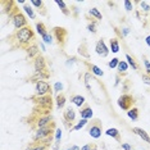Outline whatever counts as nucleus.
<instances>
[{
    "mask_svg": "<svg viewBox=\"0 0 150 150\" xmlns=\"http://www.w3.org/2000/svg\"><path fill=\"white\" fill-rule=\"evenodd\" d=\"M35 40V32L30 26L23 27L21 30H16V32L9 37V41L14 47H21V49H27L30 45L33 44Z\"/></svg>",
    "mask_w": 150,
    "mask_h": 150,
    "instance_id": "f257e3e1",
    "label": "nucleus"
},
{
    "mask_svg": "<svg viewBox=\"0 0 150 150\" xmlns=\"http://www.w3.org/2000/svg\"><path fill=\"white\" fill-rule=\"evenodd\" d=\"M32 103H33V109L32 113L40 114V115H47L50 114V112L53 110V98L52 95H44V96H37L33 95L31 98Z\"/></svg>",
    "mask_w": 150,
    "mask_h": 150,
    "instance_id": "f03ea898",
    "label": "nucleus"
},
{
    "mask_svg": "<svg viewBox=\"0 0 150 150\" xmlns=\"http://www.w3.org/2000/svg\"><path fill=\"white\" fill-rule=\"evenodd\" d=\"M33 69H35V74L31 77L33 82H36V81H45L50 77L46 59L42 55H37L33 59Z\"/></svg>",
    "mask_w": 150,
    "mask_h": 150,
    "instance_id": "7ed1b4c3",
    "label": "nucleus"
},
{
    "mask_svg": "<svg viewBox=\"0 0 150 150\" xmlns=\"http://www.w3.org/2000/svg\"><path fill=\"white\" fill-rule=\"evenodd\" d=\"M55 122L50 123L49 126H45V127L41 128H37L33 134L32 141L35 142H45V144H52V140H53V135L55 134Z\"/></svg>",
    "mask_w": 150,
    "mask_h": 150,
    "instance_id": "20e7f679",
    "label": "nucleus"
},
{
    "mask_svg": "<svg viewBox=\"0 0 150 150\" xmlns=\"http://www.w3.org/2000/svg\"><path fill=\"white\" fill-rule=\"evenodd\" d=\"M118 107L122 109V110H126L128 112L129 109L134 108V104H135V98L129 94H122L121 96L118 98V101H117Z\"/></svg>",
    "mask_w": 150,
    "mask_h": 150,
    "instance_id": "39448f33",
    "label": "nucleus"
},
{
    "mask_svg": "<svg viewBox=\"0 0 150 150\" xmlns=\"http://www.w3.org/2000/svg\"><path fill=\"white\" fill-rule=\"evenodd\" d=\"M87 132L93 139L101 137V134H103V125H101V122L99 121V119H94V121H91L90 123H88Z\"/></svg>",
    "mask_w": 150,
    "mask_h": 150,
    "instance_id": "423d86ee",
    "label": "nucleus"
},
{
    "mask_svg": "<svg viewBox=\"0 0 150 150\" xmlns=\"http://www.w3.org/2000/svg\"><path fill=\"white\" fill-rule=\"evenodd\" d=\"M53 88L49 82L46 81H36L35 82V95L37 96H44V95H52Z\"/></svg>",
    "mask_w": 150,
    "mask_h": 150,
    "instance_id": "0eeeda50",
    "label": "nucleus"
},
{
    "mask_svg": "<svg viewBox=\"0 0 150 150\" xmlns=\"http://www.w3.org/2000/svg\"><path fill=\"white\" fill-rule=\"evenodd\" d=\"M74 119H76V110L72 107H67L63 112V121L67 128L72 129V125H73Z\"/></svg>",
    "mask_w": 150,
    "mask_h": 150,
    "instance_id": "6e6552de",
    "label": "nucleus"
},
{
    "mask_svg": "<svg viewBox=\"0 0 150 150\" xmlns=\"http://www.w3.org/2000/svg\"><path fill=\"white\" fill-rule=\"evenodd\" d=\"M53 37H55L58 44L63 47L64 44H66V41H67L68 32H67L66 28H63V27H54L53 28Z\"/></svg>",
    "mask_w": 150,
    "mask_h": 150,
    "instance_id": "1a4fd4ad",
    "label": "nucleus"
},
{
    "mask_svg": "<svg viewBox=\"0 0 150 150\" xmlns=\"http://www.w3.org/2000/svg\"><path fill=\"white\" fill-rule=\"evenodd\" d=\"M12 22H13V26H14L16 30H21L23 27H27L28 26V22H27V18L22 14L19 11H17L14 14L12 17Z\"/></svg>",
    "mask_w": 150,
    "mask_h": 150,
    "instance_id": "9d476101",
    "label": "nucleus"
},
{
    "mask_svg": "<svg viewBox=\"0 0 150 150\" xmlns=\"http://www.w3.org/2000/svg\"><path fill=\"white\" fill-rule=\"evenodd\" d=\"M95 52L101 58H107L109 55V49H108V46L105 45L104 40H98L96 45H95Z\"/></svg>",
    "mask_w": 150,
    "mask_h": 150,
    "instance_id": "9b49d317",
    "label": "nucleus"
},
{
    "mask_svg": "<svg viewBox=\"0 0 150 150\" xmlns=\"http://www.w3.org/2000/svg\"><path fill=\"white\" fill-rule=\"evenodd\" d=\"M26 53H27V55H28L30 59H35L37 55H40L39 46H37V44L33 42L32 45H30V46L26 49Z\"/></svg>",
    "mask_w": 150,
    "mask_h": 150,
    "instance_id": "f8f14e48",
    "label": "nucleus"
},
{
    "mask_svg": "<svg viewBox=\"0 0 150 150\" xmlns=\"http://www.w3.org/2000/svg\"><path fill=\"white\" fill-rule=\"evenodd\" d=\"M80 114H81V118H82V119H87V121H88V119L93 118L94 112H93V109H91V107H88V105H85V107L81 108Z\"/></svg>",
    "mask_w": 150,
    "mask_h": 150,
    "instance_id": "ddd939ff",
    "label": "nucleus"
},
{
    "mask_svg": "<svg viewBox=\"0 0 150 150\" xmlns=\"http://www.w3.org/2000/svg\"><path fill=\"white\" fill-rule=\"evenodd\" d=\"M132 132L136 134L137 136H140V137L144 140L145 142L150 144V136L148 135V132H146L145 129H142V128H140V127H134V128H132Z\"/></svg>",
    "mask_w": 150,
    "mask_h": 150,
    "instance_id": "4468645a",
    "label": "nucleus"
},
{
    "mask_svg": "<svg viewBox=\"0 0 150 150\" xmlns=\"http://www.w3.org/2000/svg\"><path fill=\"white\" fill-rule=\"evenodd\" d=\"M105 135L109 136V137H112V139H114V140H117L118 142L122 141V139H121V132H119L117 128H114V127L108 128L107 131H105Z\"/></svg>",
    "mask_w": 150,
    "mask_h": 150,
    "instance_id": "2eb2a0df",
    "label": "nucleus"
},
{
    "mask_svg": "<svg viewBox=\"0 0 150 150\" xmlns=\"http://www.w3.org/2000/svg\"><path fill=\"white\" fill-rule=\"evenodd\" d=\"M50 144H45V142H35L32 141V144L28 146L26 150H47Z\"/></svg>",
    "mask_w": 150,
    "mask_h": 150,
    "instance_id": "dca6fc26",
    "label": "nucleus"
},
{
    "mask_svg": "<svg viewBox=\"0 0 150 150\" xmlns=\"http://www.w3.org/2000/svg\"><path fill=\"white\" fill-rule=\"evenodd\" d=\"M85 64L88 67V71H91V73L95 74V76H98V77H103L104 76V72L98 66H95V64H90L87 62H85Z\"/></svg>",
    "mask_w": 150,
    "mask_h": 150,
    "instance_id": "f3484780",
    "label": "nucleus"
},
{
    "mask_svg": "<svg viewBox=\"0 0 150 150\" xmlns=\"http://www.w3.org/2000/svg\"><path fill=\"white\" fill-rule=\"evenodd\" d=\"M66 101H67V99H66V95H64L63 93L62 94H58L57 95V98H55V103H57V109H63L64 107H66Z\"/></svg>",
    "mask_w": 150,
    "mask_h": 150,
    "instance_id": "a211bd4d",
    "label": "nucleus"
},
{
    "mask_svg": "<svg viewBox=\"0 0 150 150\" xmlns=\"http://www.w3.org/2000/svg\"><path fill=\"white\" fill-rule=\"evenodd\" d=\"M71 103H73L76 107L81 108L85 104V98L82 95H73V96L71 98Z\"/></svg>",
    "mask_w": 150,
    "mask_h": 150,
    "instance_id": "6ab92c4d",
    "label": "nucleus"
},
{
    "mask_svg": "<svg viewBox=\"0 0 150 150\" xmlns=\"http://www.w3.org/2000/svg\"><path fill=\"white\" fill-rule=\"evenodd\" d=\"M109 46H110V50H112V53H114V54H117L119 52V41H118V39H110L109 40Z\"/></svg>",
    "mask_w": 150,
    "mask_h": 150,
    "instance_id": "aec40b11",
    "label": "nucleus"
},
{
    "mask_svg": "<svg viewBox=\"0 0 150 150\" xmlns=\"http://www.w3.org/2000/svg\"><path fill=\"white\" fill-rule=\"evenodd\" d=\"M117 69H118V74H126L128 69V63L125 62V60H119Z\"/></svg>",
    "mask_w": 150,
    "mask_h": 150,
    "instance_id": "412c9836",
    "label": "nucleus"
},
{
    "mask_svg": "<svg viewBox=\"0 0 150 150\" xmlns=\"http://www.w3.org/2000/svg\"><path fill=\"white\" fill-rule=\"evenodd\" d=\"M30 4L39 9V12L41 11V14H42V16L46 14V12L44 11V9H45V8H44V1H41V0H40V1H39V0H31V1H30Z\"/></svg>",
    "mask_w": 150,
    "mask_h": 150,
    "instance_id": "4be33fe9",
    "label": "nucleus"
},
{
    "mask_svg": "<svg viewBox=\"0 0 150 150\" xmlns=\"http://www.w3.org/2000/svg\"><path fill=\"white\" fill-rule=\"evenodd\" d=\"M126 59H127V63H128V66L129 67H132V69L134 71H139V64H137V62L135 60V58L134 57H131L129 54H126Z\"/></svg>",
    "mask_w": 150,
    "mask_h": 150,
    "instance_id": "5701e85b",
    "label": "nucleus"
},
{
    "mask_svg": "<svg viewBox=\"0 0 150 150\" xmlns=\"http://www.w3.org/2000/svg\"><path fill=\"white\" fill-rule=\"evenodd\" d=\"M36 31L40 35V37L45 36L47 33V30H46V27H45V25H44L42 22H36Z\"/></svg>",
    "mask_w": 150,
    "mask_h": 150,
    "instance_id": "b1692460",
    "label": "nucleus"
},
{
    "mask_svg": "<svg viewBox=\"0 0 150 150\" xmlns=\"http://www.w3.org/2000/svg\"><path fill=\"white\" fill-rule=\"evenodd\" d=\"M55 4H57L58 6H59V8H60V11H62V13H63L64 16H69V14H71V11H69V9H68V6L66 5V3H64V1H60V0H57V1H55Z\"/></svg>",
    "mask_w": 150,
    "mask_h": 150,
    "instance_id": "393cba45",
    "label": "nucleus"
},
{
    "mask_svg": "<svg viewBox=\"0 0 150 150\" xmlns=\"http://www.w3.org/2000/svg\"><path fill=\"white\" fill-rule=\"evenodd\" d=\"M88 16L94 17L96 21H101V19H103V16H101V13L99 12L98 8H91L90 11H88Z\"/></svg>",
    "mask_w": 150,
    "mask_h": 150,
    "instance_id": "a878e982",
    "label": "nucleus"
},
{
    "mask_svg": "<svg viewBox=\"0 0 150 150\" xmlns=\"http://www.w3.org/2000/svg\"><path fill=\"white\" fill-rule=\"evenodd\" d=\"M87 125H88L87 119H82V118H81V119H80V122H77V123L72 127V129H71V131H80L81 128H83L85 126H87Z\"/></svg>",
    "mask_w": 150,
    "mask_h": 150,
    "instance_id": "bb28decb",
    "label": "nucleus"
},
{
    "mask_svg": "<svg viewBox=\"0 0 150 150\" xmlns=\"http://www.w3.org/2000/svg\"><path fill=\"white\" fill-rule=\"evenodd\" d=\"M23 11L27 13V16H28L31 19H35L36 18V14H35V12H33L31 4H25V5H23Z\"/></svg>",
    "mask_w": 150,
    "mask_h": 150,
    "instance_id": "cd10ccee",
    "label": "nucleus"
},
{
    "mask_svg": "<svg viewBox=\"0 0 150 150\" xmlns=\"http://www.w3.org/2000/svg\"><path fill=\"white\" fill-rule=\"evenodd\" d=\"M127 115H128L129 119H132V121H137L139 119V109L134 107L132 109H129V110L127 112Z\"/></svg>",
    "mask_w": 150,
    "mask_h": 150,
    "instance_id": "c85d7f7f",
    "label": "nucleus"
},
{
    "mask_svg": "<svg viewBox=\"0 0 150 150\" xmlns=\"http://www.w3.org/2000/svg\"><path fill=\"white\" fill-rule=\"evenodd\" d=\"M54 136H55V146H54V148H59L60 140H62V129H60V128H57Z\"/></svg>",
    "mask_w": 150,
    "mask_h": 150,
    "instance_id": "c756f323",
    "label": "nucleus"
},
{
    "mask_svg": "<svg viewBox=\"0 0 150 150\" xmlns=\"http://www.w3.org/2000/svg\"><path fill=\"white\" fill-rule=\"evenodd\" d=\"M53 39H54L53 35H52V33H49V32H47L45 36H42V37H41L42 42H44V44H47V45H50V44H53Z\"/></svg>",
    "mask_w": 150,
    "mask_h": 150,
    "instance_id": "7c9ffc66",
    "label": "nucleus"
},
{
    "mask_svg": "<svg viewBox=\"0 0 150 150\" xmlns=\"http://www.w3.org/2000/svg\"><path fill=\"white\" fill-rule=\"evenodd\" d=\"M85 86H86V88H87V90H90V81L91 80H93V77H91V73L90 72H86V73H85Z\"/></svg>",
    "mask_w": 150,
    "mask_h": 150,
    "instance_id": "2f4dec72",
    "label": "nucleus"
},
{
    "mask_svg": "<svg viewBox=\"0 0 150 150\" xmlns=\"http://www.w3.org/2000/svg\"><path fill=\"white\" fill-rule=\"evenodd\" d=\"M87 30L90 32H93V33H96L98 31V26H96V21H91L90 23L87 25Z\"/></svg>",
    "mask_w": 150,
    "mask_h": 150,
    "instance_id": "473e14b6",
    "label": "nucleus"
},
{
    "mask_svg": "<svg viewBox=\"0 0 150 150\" xmlns=\"http://www.w3.org/2000/svg\"><path fill=\"white\" fill-rule=\"evenodd\" d=\"M137 4L140 5L141 11H144L145 13H149V12H150V5H149L146 1H137Z\"/></svg>",
    "mask_w": 150,
    "mask_h": 150,
    "instance_id": "72a5a7b5",
    "label": "nucleus"
},
{
    "mask_svg": "<svg viewBox=\"0 0 150 150\" xmlns=\"http://www.w3.org/2000/svg\"><path fill=\"white\" fill-rule=\"evenodd\" d=\"M54 93H57L58 94H62V91H63V83L62 82H55L54 83Z\"/></svg>",
    "mask_w": 150,
    "mask_h": 150,
    "instance_id": "f704fd0d",
    "label": "nucleus"
},
{
    "mask_svg": "<svg viewBox=\"0 0 150 150\" xmlns=\"http://www.w3.org/2000/svg\"><path fill=\"white\" fill-rule=\"evenodd\" d=\"M142 63H144L146 74H148V76H150V62L148 60V58H146V57H142Z\"/></svg>",
    "mask_w": 150,
    "mask_h": 150,
    "instance_id": "c9c22d12",
    "label": "nucleus"
},
{
    "mask_svg": "<svg viewBox=\"0 0 150 150\" xmlns=\"http://www.w3.org/2000/svg\"><path fill=\"white\" fill-rule=\"evenodd\" d=\"M118 63H119V59H118V58H113V59H112L110 62L108 63V67L113 69V68H117V67H118Z\"/></svg>",
    "mask_w": 150,
    "mask_h": 150,
    "instance_id": "e433bc0d",
    "label": "nucleus"
},
{
    "mask_svg": "<svg viewBox=\"0 0 150 150\" xmlns=\"http://www.w3.org/2000/svg\"><path fill=\"white\" fill-rule=\"evenodd\" d=\"M123 5H125V9L127 12H131L132 9H134V4H132V1H129V0H125Z\"/></svg>",
    "mask_w": 150,
    "mask_h": 150,
    "instance_id": "4c0bfd02",
    "label": "nucleus"
},
{
    "mask_svg": "<svg viewBox=\"0 0 150 150\" xmlns=\"http://www.w3.org/2000/svg\"><path fill=\"white\" fill-rule=\"evenodd\" d=\"M141 80H142V82H144L145 85H148V86H150V76H148L146 73H144L141 76Z\"/></svg>",
    "mask_w": 150,
    "mask_h": 150,
    "instance_id": "58836bf2",
    "label": "nucleus"
},
{
    "mask_svg": "<svg viewBox=\"0 0 150 150\" xmlns=\"http://www.w3.org/2000/svg\"><path fill=\"white\" fill-rule=\"evenodd\" d=\"M74 62H76V58L72 57V58H69V59H68L67 62H66V66H67V67H69V66H72Z\"/></svg>",
    "mask_w": 150,
    "mask_h": 150,
    "instance_id": "ea45409f",
    "label": "nucleus"
},
{
    "mask_svg": "<svg viewBox=\"0 0 150 150\" xmlns=\"http://www.w3.org/2000/svg\"><path fill=\"white\" fill-rule=\"evenodd\" d=\"M129 33V28H127V27H126V28H122V32H121V36L122 37H126Z\"/></svg>",
    "mask_w": 150,
    "mask_h": 150,
    "instance_id": "a19ab883",
    "label": "nucleus"
},
{
    "mask_svg": "<svg viewBox=\"0 0 150 150\" xmlns=\"http://www.w3.org/2000/svg\"><path fill=\"white\" fill-rule=\"evenodd\" d=\"M121 146L123 150H132V146L129 144H121Z\"/></svg>",
    "mask_w": 150,
    "mask_h": 150,
    "instance_id": "79ce46f5",
    "label": "nucleus"
},
{
    "mask_svg": "<svg viewBox=\"0 0 150 150\" xmlns=\"http://www.w3.org/2000/svg\"><path fill=\"white\" fill-rule=\"evenodd\" d=\"M91 148H93V144H86L81 148V150H91Z\"/></svg>",
    "mask_w": 150,
    "mask_h": 150,
    "instance_id": "37998d69",
    "label": "nucleus"
},
{
    "mask_svg": "<svg viewBox=\"0 0 150 150\" xmlns=\"http://www.w3.org/2000/svg\"><path fill=\"white\" fill-rule=\"evenodd\" d=\"M145 42H146V45H148V46L150 47V35L145 37Z\"/></svg>",
    "mask_w": 150,
    "mask_h": 150,
    "instance_id": "c03bdc74",
    "label": "nucleus"
},
{
    "mask_svg": "<svg viewBox=\"0 0 150 150\" xmlns=\"http://www.w3.org/2000/svg\"><path fill=\"white\" fill-rule=\"evenodd\" d=\"M40 47H41L42 52H45V45H44V42H40Z\"/></svg>",
    "mask_w": 150,
    "mask_h": 150,
    "instance_id": "a18cd8bd",
    "label": "nucleus"
},
{
    "mask_svg": "<svg viewBox=\"0 0 150 150\" xmlns=\"http://www.w3.org/2000/svg\"><path fill=\"white\" fill-rule=\"evenodd\" d=\"M72 150H81V148H80V146H77V145H73L72 146Z\"/></svg>",
    "mask_w": 150,
    "mask_h": 150,
    "instance_id": "49530a36",
    "label": "nucleus"
},
{
    "mask_svg": "<svg viewBox=\"0 0 150 150\" xmlns=\"http://www.w3.org/2000/svg\"><path fill=\"white\" fill-rule=\"evenodd\" d=\"M91 150H98V149H96V145L93 144V148H91Z\"/></svg>",
    "mask_w": 150,
    "mask_h": 150,
    "instance_id": "de8ad7c7",
    "label": "nucleus"
},
{
    "mask_svg": "<svg viewBox=\"0 0 150 150\" xmlns=\"http://www.w3.org/2000/svg\"><path fill=\"white\" fill-rule=\"evenodd\" d=\"M53 150H60V149H59V148H54Z\"/></svg>",
    "mask_w": 150,
    "mask_h": 150,
    "instance_id": "09e8293b",
    "label": "nucleus"
},
{
    "mask_svg": "<svg viewBox=\"0 0 150 150\" xmlns=\"http://www.w3.org/2000/svg\"><path fill=\"white\" fill-rule=\"evenodd\" d=\"M67 150H72V148H68V149H67Z\"/></svg>",
    "mask_w": 150,
    "mask_h": 150,
    "instance_id": "8fccbe9b",
    "label": "nucleus"
},
{
    "mask_svg": "<svg viewBox=\"0 0 150 150\" xmlns=\"http://www.w3.org/2000/svg\"><path fill=\"white\" fill-rule=\"evenodd\" d=\"M132 150H135V149H132Z\"/></svg>",
    "mask_w": 150,
    "mask_h": 150,
    "instance_id": "3c124183",
    "label": "nucleus"
}]
</instances>
